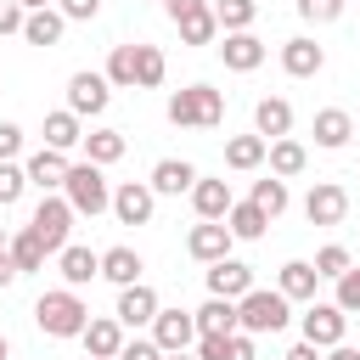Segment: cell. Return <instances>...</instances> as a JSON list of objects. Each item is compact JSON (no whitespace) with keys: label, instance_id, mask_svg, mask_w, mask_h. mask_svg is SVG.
<instances>
[{"label":"cell","instance_id":"1","mask_svg":"<svg viewBox=\"0 0 360 360\" xmlns=\"http://www.w3.org/2000/svg\"><path fill=\"white\" fill-rule=\"evenodd\" d=\"M34 326H39L45 338H79V332L90 326V304H84L73 287H51V292H39V304H34Z\"/></svg>","mask_w":360,"mask_h":360},{"label":"cell","instance_id":"2","mask_svg":"<svg viewBox=\"0 0 360 360\" xmlns=\"http://www.w3.org/2000/svg\"><path fill=\"white\" fill-rule=\"evenodd\" d=\"M219 118H225V96L214 84H186L169 96V124L180 129H214Z\"/></svg>","mask_w":360,"mask_h":360},{"label":"cell","instance_id":"3","mask_svg":"<svg viewBox=\"0 0 360 360\" xmlns=\"http://www.w3.org/2000/svg\"><path fill=\"white\" fill-rule=\"evenodd\" d=\"M62 197H68V208H73V214H90V219L112 208V186H107V174H101L96 163H68Z\"/></svg>","mask_w":360,"mask_h":360},{"label":"cell","instance_id":"4","mask_svg":"<svg viewBox=\"0 0 360 360\" xmlns=\"http://www.w3.org/2000/svg\"><path fill=\"white\" fill-rule=\"evenodd\" d=\"M287 321H292V315H287V298H281V292L253 287V292L236 298V332H248V338H259V332H281Z\"/></svg>","mask_w":360,"mask_h":360},{"label":"cell","instance_id":"5","mask_svg":"<svg viewBox=\"0 0 360 360\" xmlns=\"http://www.w3.org/2000/svg\"><path fill=\"white\" fill-rule=\"evenodd\" d=\"M73 219H79V214L68 208V197H51V191H45V197H39V208H34V219H28V231L45 242V253H62V248H68Z\"/></svg>","mask_w":360,"mask_h":360},{"label":"cell","instance_id":"6","mask_svg":"<svg viewBox=\"0 0 360 360\" xmlns=\"http://www.w3.org/2000/svg\"><path fill=\"white\" fill-rule=\"evenodd\" d=\"M107 101H112V84L101 73H73L68 79V112L73 118H96V112H107Z\"/></svg>","mask_w":360,"mask_h":360},{"label":"cell","instance_id":"7","mask_svg":"<svg viewBox=\"0 0 360 360\" xmlns=\"http://www.w3.org/2000/svg\"><path fill=\"white\" fill-rule=\"evenodd\" d=\"M298 326H304V343H315V349H338V343H343V326H349V315H343L338 304H309Z\"/></svg>","mask_w":360,"mask_h":360},{"label":"cell","instance_id":"8","mask_svg":"<svg viewBox=\"0 0 360 360\" xmlns=\"http://www.w3.org/2000/svg\"><path fill=\"white\" fill-rule=\"evenodd\" d=\"M152 343H158L163 354L191 349V343H197V321H191V309H158V315H152Z\"/></svg>","mask_w":360,"mask_h":360},{"label":"cell","instance_id":"9","mask_svg":"<svg viewBox=\"0 0 360 360\" xmlns=\"http://www.w3.org/2000/svg\"><path fill=\"white\" fill-rule=\"evenodd\" d=\"M231 231H225V219H202V225H191V236H186V253L197 259V264H219V259H231Z\"/></svg>","mask_w":360,"mask_h":360},{"label":"cell","instance_id":"10","mask_svg":"<svg viewBox=\"0 0 360 360\" xmlns=\"http://www.w3.org/2000/svg\"><path fill=\"white\" fill-rule=\"evenodd\" d=\"M304 214H309V225H338L349 214V191L338 180H315L309 197H304Z\"/></svg>","mask_w":360,"mask_h":360},{"label":"cell","instance_id":"11","mask_svg":"<svg viewBox=\"0 0 360 360\" xmlns=\"http://www.w3.org/2000/svg\"><path fill=\"white\" fill-rule=\"evenodd\" d=\"M152 208H158V197H152L146 180H124V186L112 191V214H118V225H146Z\"/></svg>","mask_w":360,"mask_h":360},{"label":"cell","instance_id":"12","mask_svg":"<svg viewBox=\"0 0 360 360\" xmlns=\"http://www.w3.org/2000/svg\"><path fill=\"white\" fill-rule=\"evenodd\" d=\"M56 270H62V287H90L96 276H101V253L96 248H79V242H68L62 253H56Z\"/></svg>","mask_w":360,"mask_h":360},{"label":"cell","instance_id":"13","mask_svg":"<svg viewBox=\"0 0 360 360\" xmlns=\"http://www.w3.org/2000/svg\"><path fill=\"white\" fill-rule=\"evenodd\" d=\"M158 309H163L158 292H152L146 281H135V287H118V309H112V321H118V326H152Z\"/></svg>","mask_w":360,"mask_h":360},{"label":"cell","instance_id":"14","mask_svg":"<svg viewBox=\"0 0 360 360\" xmlns=\"http://www.w3.org/2000/svg\"><path fill=\"white\" fill-rule=\"evenodd\" d=\"M242 292H253V270L242 264V259H219V264H208V298H242Z\"/></svg>","mask_w":360,"mask_h":360},{"label":"cell","instance_id":"15","mask_svg":"<svg viewBox=\"0 0 360 360\" xmlns=\"http://www.w3.org/2000/svg\"><path fill=\"white\" fill-rule=\"evenodd\" d=\"M146 186H152V197H180V191H191V186H197V169H191L186 158H158Z\"/></svg>","mask_w":360,"mask_h":360},{"label":"cell","instance_id":"16","mask_svg":"<svg viewBox=\"0 0 360 360\" xmlns=\"http://www.w3.org/2000/svg\"><path fill=\"white\" fill-rule=\"evenodd\" d=\"M79 338H84V360H118V349H124V326L112 315H96Z\"/></svg>","mask_w":360,"mask_h":360},{"label":"cell","instance_id":"17","mask_svg":"<svg viewBox=\"0 0 360 360\" xmlns=\"http://www.w3.org/2000/svg\"><path fill=\"white\" fill-rule=\"evenodd\" d=\"M281 68H287L292 79H315V73L326 68V51H321L309 34H298V39H287V45H281Z\"/></svg>","mask_w":360,"mask_h":360},{"label":"cell","instance_id":"18","mask_svg":"<svg viewBox=\"0 0 360 360\" xmlns=\"http://www.w3.org/2000/svg\"><path fill=\"white\" fill-rule=\"evenodd\" d=\"M219 56H225V68H231V73H253V68L264 62V39H259L253 28H248V34H225Z\"/></svg>","mask_w":360,"mask_h":360},{"label":"cell","instance_id":"19","mask_svg":"<svg viewBox=\"0 0 360 360\" xmlns=\"http://www.w3.org/2000/svg\"><path fill=\"white\" fill-rule=\"evenodd\" d=\"M22 174H28V186H39V191H62V180H68V158L51 152V146H39V152L22 163Z\"/></svg>","mask_w":360,"mask_h":360},{"label":"cell","instance_id":"20","mask_svg":"<svg viewBox=\"0 0 360 360\" xmlns=\"http://www.w3.org/2000/svg\"><path fill=\"white\" fill-rule=\"evenodd\" d=\"M253 135H264V141L292 135V107H287L281 96H264V101L253 107Z\"/></svg>","mask_w":360,"mask_h":360},{"label":"cell","instance_id":"21","mask_svg":"<svg viewBox=\"0 0 360 360\" xmlns=\"http://www.w3.org/2000/svg\"><path fill=\"white\" fill-rule=\"evenodd\" d=\"M349 135H354V112H343V107H321L315 112V146L338 152V146H349Z\"/></svg>","mask_w":360,"mask_h":360},{"label":"cell","instance_id":"22","mask_svg":"<svg viewBox=\"0 0 360 360\" xmlns=\"http://www.w3.org/2000/svg\"><path fill=\"white\" fill-rule=\"evenodd\" d=\"M231 202H236V197H231L225 180H202V174H197V186H191V208H197V219H225Z\"/></svg>","mask_w":360,"mask_h":360},{"label":"cell","instance_id":"23","mask_svg":"<svg viewBox=\"0 0 360 360\" xmlns=\"http://www.w3.org/2000/svg\"><path fill=\"white\" fill-rule=\"evenodd\" d=\"M315 281H321V276H315L309 259H287L281 276H276V292H281L287 304H292V298H309V304H315Z\"/></svg>","mask_w":360,"mask_h":360},{"label":"cell","instance_id":"24","mask_svg":"<svg viewBox=\"0 0 360 360\" xmlns=\"http://www.w3.org/2000/svg\"><path fill=\"white\" fill-rule=\"evenodd\" d=\"M191 321H197V338H231L236 332V304L231 298H208L202 309H191Z\"/></svg>","mask_w":360,"mask_h":360},{"label":"cell","instance_id":"25","mask_svg":"<svg viewBox=\"0 0 360 360\" xmlns=\"http://www.w3.org/2000/svg\"><path fill=\"white\" fill-rule=\"evenodd\" d=\"M129 152V141H124V129H90L84 135V163H96V169H107V163H118Z\"/></svg>","mask_w":360,"mask_h":360},{"label":"cell","instance_id":"26","mask_svg":"<svg viewBox=\"0 0 360 360\" xmlns=\"http://www.w3.org/2000/svg\"><path fill=\"white\" fill-rule=\"evenodd\" d=\"M264 163H270V174L276 180H292V174H304V163H309V152L292 141V135H281V141H270V152H264Z\"/></svg>","mask_w":360,"mask_h":360},{"label":"cell","instance_id":"27","mask_svg":"<svg viewBox=\"0 0 360 360\" xmlns=\"http://www.w3.org/2000/svg\"><path fill=\"white\" fill-rule=\"evenodd\" d=\"M141 270H146V264H141L135 248H107V253H101V276H107L112 287H135Z\"/></svg>","mask_w":360,"mask_h":360},{"label":"cell","instance_id":"28","mask_svg":"<svg viewBox=\"0 0 360 360\" xmlns=\"http://www.w3.org/2000/svg\"><path fill=\"white\" fill-rule=\"evenodd\" d=\"M62 28H68V17H62V11H51V6L22 17V39H28V45H56V39H62Z\"/></svg>","mask_w":360,"mask_h":360},{"label":"cell","instance_id":"29","mask_svg":"<svg viewBox=\"0 0 360 360\" xmlns=\"http://www.w3.org/2000/svg\"><path fill=\"white\" fill-rule=\"evenodd\" d=\"M79 141H84V129H79V118H73L68 107H62V112H45V146H51V152H73Z\"/></svg>","mask_w":360,"mask_h":360},{"label":"cell","instance_id":"30","mask_svg":"<svg viewBox=\"0 0 360 360\" xmlns=\"http://www.w3.org/2000/svg\"><path fill=\"white\" fill-rule=\"evenodd\" d=\"M264 152H270V141H264V135H231V141H225V163H231V169H242V174H248V169H259V163H264Z\"/></svg>","mask_w":360,"mask_h":360},{"label":"cell","instance_id":"31","mask_svg":"<svg viewBox=\"0 0 360 360\" xmlns=\"http://www.w3.org/2000/svg\"><path fill=\"white\" fill-rule=\"evenodd\" d=\"M208 11H214V22H219L225 34H248L253 17H259V0H214Z\"/></svg>","mask_w":360,"mask_h":360},{"label":"cell","instance_id":"32","mask_svg":"<svg viewBox=\"0 0 360 360\" xmlns=\"http://www.w3.org/2000/svg\"><path fill=\"white\" fill-rule=\"evenodd\" d=\"M264 225H270V219H264L253 202H231V214H225V231H231L236 242H259V236H264Z\"/></svg>","mask_w":360,"mask_h":360},{"label":"cell","instance_id":"33","mask_svg":"<svg viewBox=\"0 0 360 360\" xmlns=\"http://www.w3.org/2000/svg\"><path fill=\"white\" fill-rule=\"evenodd\" d=\"M6 253H11L17 276H22V270H45V259H51V253H45V242H39L34 231H17V236L6 242Z\"/></svg>","mask_w":360,"mask_h":360},{"label":"cell","instance_id":"34","mask_svg":"<svg viewBox=\"0 0 360 360\" xmlns=\"http://www.w3.org/2000/svg\"><path fill=\"white\" fill-rule=\"evenodd\" d=\"M163 73H169L163 51H158V45H135V90H158Z\"/></svg>","mask_w":360,"mask_h":360},{"label":"cell","instance_id":"35","mask_svg":"<svg viewBox=\"0 0 360 360\" xmlns=\"http://www.w3.org/2000/svg\"><path fill=\"white\" fill-rule=\"evenodd\" d=\"M248 202H253V208H259L264 219H276V214H281V208H287L292 197H287V180L264 174V180H253V197H248Z\"/></svg>","mask_w":360,"mask_h":360},{"label":"cell","instance_id":"36","mask_svg":"<svg viewBox=\"0 0 360 360\" xmlns=\"http://www.w3.org/2000/svg\"><path fill=\"white\" fill-rule=\"evenodd\" d=\"M112 90H135V45H112L107 56V73H101Z\"/></svg>","mask_w":360,"mask_h":360},{"label":"cell","instance_id":"37","mask_svg":"<svg viewBox=\"0 0 360 360\" xmlns=\"http://www.w3.org/2000/svg\"><path fill=\"white\" fill-rule=\"evenodd\" d=\"M174 28H180V39H186V45H214V34H219V22H214V11H208V6H202V11H191V17H180Z\"/></svg>","mask_w":360,"mask_h":360},{"label":"cell","instance_id":"38","mask_svg":"<svg viewBox=\"0 0 360 360\" xmlns=\"http://www.w3.org/2000/svg\"><path fill=\"white\" fill-rule=\"evenodd\" d=\"M343 315H360V264H349L343 276H338V298H332Z\"/></svg>","mask_w":360,"mask_h":360},{"label":"cell","instance_id":"39","mask_svg":"<svg viewBox=\"0 0 360 360\" xmlns=\"http://www.w3.org/2000/svg\"><path fill=\"white\" fill-rule=\"evenodd\" d=\"M349 264H354V259H349V248H338V242L315 253V276H332V281H338V276H343Z\"/></svg>","mask_w":360,"mask_h":360},{"label":"cell","instance_id":"40","mask_svg":"<svg viewBox=\"0 0 360 360\" xmlns=\"http://www.w3.org/2000/svg\"><path fill=\"white\" fill-rule=\"evenodd\" d=\"M22 186H28V174H22L17 163H0V208H11V202L22 197Z\"/></svg>","mask_w":360,"mask_h":360},{"label":"cell","instance_id":"41","mask_svg":"<svg viewBox=\"0 0 360 360\" xmlns=\"http://www.w3.org/2000/svg\"><path fill=\"white\" fill-rule=\"evenodd\" d=\"M298 17H309V22H338V17H343V0H298Z\"/></svg>","mask_w":360,"mask_h":360},{"label":"cell","instance_id":"42","mask_svg":"<svg viewBox=\"0 0 360 360\" xmlns=\"http://www.w3.org/2000/svg\"><path fill=\"white\" fill-rule=\"evenodd\" d=\"M118 360H163V349H158L152 338H124V349H118Z\"/></svg>","mask_w":360,"mask_h":360},{"label":"cell","instance_id":"43","mask_svg":"<svg viewBox=\"0 0 360 360\" xmlns=\"http://www.w3.org/2000/svg\"><path fill=\"white\" fill-rule=\"evenodd\" d=\"M56 11H62V17H68V22H90V17H96V11H101V0H62V6H56Z\"/></svg>","mask_w":360,"mask_h":360},{"label":"cell","instance_id":"44","mask_svg":"<svg viewBox=\"0 0 360 360\" xmlns=\"http://www.w3.org/2000/svg\"><path fill=\"white\" fill-rule=\"evenodd\" d=\"M17 152H22V129L17 124H0V163H11Z\"/></svg>","mask_w":360,"mask_h":360},{"label":"cell","instance_id":"45","mask_svg":"<svg viewBox=\"0 0 360 360\" xmlns=\"http://www.w3.org/2000/svg\"><path fill=\"white\" fill-rule=\"evenodd\" d=\"M22 17H28V11H22L17 0H0V34H22Z\"/></svg>","mask_w":360,"mask_h":360},{"label":"cell","instance_id":"46","mask_svg":"<svg viewBox=\"0 0 360 360\" xmlns=\"http://www.w3.org/2000/svg\"><path fill=\"white\" fill-rule=\"evenodd\" d=\"M225 360H253V338L248 332H231L225 338Z\"/></svg>","mask_w":360,"mask_h":360},{"label":"cell","instance_id":"47","mask_svg":"<svg viewBox=\"0 0 360 360\" xmlns=\"http://www.w3.org/2000/svg\"><path fill=\"white\" fill-rule=\"evenodd\" d=\"M197 360H225V338H197Z\"/></svg>","mask_w":360,"mask_h":360},{"label":"cell","instance_id":"48","mask_svg":"<svg viewBox=\"0 0 360 360\" xmlns=\"http://www.w3.org/2000/svg\"><path fill=\"white\" fill-rule=\"evenodd\" d=\"M163 6H169V17H174V22H180V17H191V11H202V6H208V0H163Z\"/></svg>","mask_w":360,"mask_h":360},{"label":"cell","instance_id":"49","mask_svg":"<svg viewBox=\"0 0 360 360\" xmlns=\"http://www.w3.org/2000/svg\"><path fill=\"white\" fill-rule=\"evenodd\" d=\"M281 360H321V349H315V343H292Z\"/></svg>","mask_w":360,"mask_h":360},{"label":"cell","instance_id":"50","mask_svg":"<svg viewBox=\"0 0 360 360\" xmlns=\"http://www.w3.org/2000/svg\"><path fill=\"white\" fill-rule=\"evenodd\" d=\"M17 281V264H11V253H0V287H11Z\"/></svg>","mask_w":360,"mask_h":360},{"label":"cell","instance_id":"51","mask_svg":"<svg viewBox=\"0 0 360 360\" xmlns=\"http://www.w3.org/2000/svg\"><path fill=\"white\" fill-rule=\"evenodd\" d=\"M326 360H360V349H349V343H338V349H326Z\"/></svg>","mask_w":360,"mask_h":360},{"label":"cell","instance_id":"52","mask_svg":"<svg viewBox=\"0 0 360 360\" xmlns=\"http://www.w3.org/2000/svg\"><path fill=\"white\" fill-rule=\"evenodd\" d=\"M17 6H22V11H45L51 0H17Z\"/></svg>","mask_w":360,"mask_h":360},{"label":"cell","instance_id":"53","mask_svg":"<svg viewBox=\"0 0 360 360\" xmlns=\"http://www.w3.org/2000/svg\"><path fill=\"white\" fill-rule=\"evenodd\" d=\"M163 360H191V354H186V349H180V354H163Z\"/></svg>","mask_w":360,"mask_h":360},{"label":"cell","instance_id":"54","mask_svg":"<svg viewBox=\"0 0 360 360\" xmlns=\"http://www.w3.org/2000/svg\"><path fill=\"white\" fill-rule=\"evenodd\" d=\"M6 354H11V343H6V338H0V360H6Z\"/></svg>","mask_w":360,"mask_h":360},{"label":"cell","instance_id":"55","mask_svg":"<svg viewBox=\"0 0 360 360\" xmlns=\"http://www.w3.org/2000/svg\"><path fill=\"white\" fill-rule=\"evenodd\" d=\"M6 242H11V236H6V231H0V253H6Z\"/></svg>","mask_w":360,"mask_h":360},{"label":"cell","instance_id":"56","mask_svg":"<svg viewBox=\"0 0 360 360\" xmlns=\"http://www.w3.org/2000/svg\"><path fill=\"white\" fill-rule=\"evenodd\" d=\"M354 129H360V118H354Z\"/></svg>","mask_w":360,"mask_h":360}]
</instances>
